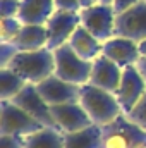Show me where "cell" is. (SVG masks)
<instances>
[{"label": "cell", "mask_w": 146, "mask_h": 148, "mask_svg": "<svg viewBox=\"0 0 146 148\" xmlns=\"http://www.w3.org/2000/svg\"><path fill=\"white\" fill-rule=\"evenodd\" d=\"M65 147L64 148H103V131L100 126L91 124L81 131L64 133Z\"/></svg>", "instance_id": "18"}, {"label": "cell", "mask_w": 146, "mask_h": 148, "mask_svg": "<svg viewBox=\"0 0 146 148\" xmlns=\"http://www.w3.org/2000/svg\"><path fill=\"white\" fill-rule=\"evenodd\" d=\"M138 69H139V73L143 74V77L146 79V57H141L139 60H138Z\"/></svg>", "instance_id": "28"}, {"label": "cell", "mask_w": 146, "mask_h": 148, "mask_svg": "<svg viewBox=\"0 0 146 148\" xmlns=\"http://www.w3.org/2000/svg\"><path fill=\"white\" fill-rule=\"evenodd\" d=\"M21 0H0V17H17Z\"/></svg>", "instance_id": "24"}, {"label": "cell", "mask_w": 146, "mask_h": 148, "mask_svg": "<svg viewBox=\"0 0 146 148\" xmlns=\"http://www.w3.org/2000/svg\"><path fill=\"white\" fill-rule=\"evenodd\" d=\"M69 45H71V48H72L81 59L91 60V62L98 55H102V52H103V41H100L96 36H93L83 26H79L74 31V35L69 40Z\"/></svg>", "instance_id": "16"}, {"label": "cell", "mask_w": 146, "mask_h": 148, "mask_svg": "<svg viewBox=\"0 0 146 148\" xmlns=\"http://www.w3.org/2000/svg\"><path fill=\"white\" fill-rule=\"evenodd\" d=\"M79 17H81V26L86 28L100 41L105 43L107 40L115 36L117 12H115L113 5L95 3L91 7H84L79 10Z\"/></svg>", "instance_id": "6"}, {"label": "cell", "mask_w": 146, "mask_h": 148, "mask_svg": "<svg viewBox=\"0 0 146 148\" xmlns=\"http://www.w3.org/2000/svg\"><path fill=\"white\" fill-rule=\"evenodd\" d=\"M138 2H141V0H113V9H115V12L117 14H120V12H124V10H127V9H131L132 5H136Z\"/></svg>", "instance_id": "27"}, {"label": "cell", "mask_w": 146, "mask_h": 148, "mask_svg": "<svg viewBox=\"0 0 146 148\" xmlns=\"http://www.w3.org/2000/svg\"><path fill=\"white\" fill-rule=\"evenodd\" d=\"M145 2H146V0H145Z\"/></svg>", "instance_id": "33"}, {"label": "cell", "mask_w": 146, "mask_h": 148, "mask_svg": "<svg viewBox=\"0 0 146 148\" xmlns=\"http://www.w3.org/2000/svg\"><path fill=\"white\" fill-rule=\"evenodd\" d=\"M55 10H67V12H79L81 3L79 0H53Z\"/></svg>", "instance_id": "26"}, {"label": "cell", "mask_w": 146, "mask_h": 148, "mask_svg": "<svg viewBox=\"0 0 146 148\" xmlns=\"http://www.w3.org/2000/svg\"><path fill=\"white\" fill-rule=\"evenodd\" d=\"M79 103L89 115L91 122L103 127L110 124L113 119H117L122 112L120 103L117 102L115 93L96 88L89 83L81 86V95H79Z\"/></svg>", "instance_id": "1"}, {"label": "cell", "mask_w": 146, "mask_h": 148, "mask_svg": "<svg viewBox=\"0 0 146 148\" xmlns=\"http://www.w3.org/2000/svg\"><path fill=\"white\" fill-rule=\"evenodd\" d=\"M103 148H143L146 147V129L120 114L110 124L102 127Z\"/></svg>", "instance_id": "3"}, {"label": "cell", "mask_w": 146, "mask_h": 148, "mask_svg": "<svg viewBox=\"0 0 146 148\" xmlns=\"http://www.w3.org/2000/svg\"><path fill=\"white\" fill-rule=\"evenodd\" d=\"M145 93H146V79L143 77V74L139 73L138 66L124 67L120 84L115 91L117 102L120 103L122 112L129 114L138 105V102L143 98Z\"/></svg>", "instance_id": "7"}, {"label": "cell", "mask_w": 146, "mask_h": 148, "mask_svg": "<svg viewBox=\"0 0 146 148\" xmlns=\"http://www.w3.org/2000/svg\"><path fill=\"white\" fill-rule=\"evenodd\" d=\"M143 148H146V147H143Z\"/></svg>", "instance_id": "32"}, {"label": "cell", "mask_w": 146, "mask_h": 148, "mask_svg": "<svg viewBox=\"0 0 146 148\" xmlns=\"http://www.w3.org/2000/svg\"><path fill=\"white\" fill-rule=\"evenodd\" d=\"M17 48L10 41H0V69H5L10 66L12 59L17 55Z\"/></svg>", "instance_id": "22"}, {"label": "cell", "mask_w": 146, "mask_h": 148, "mask_svg": "<svg viewBox=\"0 0 146 148\" xmlns=\"http://www.w3.org/2000/svg\"><path fill=\"white\" fill-rule=\"evenodd\" d=\"M53 55H55V76L57 77L77 84V86L89 83L93 62L81 59L71 48L69 43L53 50Z\"/></svg>", "instance_id": "4"}, {"label": "cell", "mask_w": 146, "mask_h": 148, "mask_svg": "<svg viewBox=\"0 0 146 148\" xmlns=\"http://www.w3.org/2000/svg\"><path fill=\"white\" fill-rule=\"evenodd\" d=\"M45 126L10 100H0V134L29 136Z\"/></svg>", "instance_id": "5"}, {"label": "cell", "mask_w": 146, "mask_h": 148, "mask_svg": "<svg viewBox=\"0 0 146 148\" xmlns=\"http://www.w3.org/2000/svg\"><path fill=\"white\" fill-rule=\"evenodd\" d=\"M55 12L53 0H21V10L19 19L23 24H38L45 26L48 19Z\"/></svg>", "instance_id": "15"}, {"label": "cell", "mask_w": 146, "mask_h": 148, "mask_svg": "<svg viewBox=\"0 0 146 148\" xmlns=\"http://www.w3.org/2000/svg\"><path fill=\"white\" fill-rule=\"evenodd\" d=\"M10 102L16 103L17 107H21L23 110H26L31 117H35L38 122H41L45 127H57L55 119L52 115V107L40 95L36 84L28 83L23 88V91L19 95H16Z\"/></svg>", "instance_id": "9"}, {"label": "cell", "mask_w": 146, "mask_h": 148, "mask_svg": "<svg viewBox=\"0 0 146 148\" xmlns=\"http://www.w3.org/2000/svg\"><path fill=\"white\" fill-rule=\"evenodd\" d=\"M36 88L50 107L79 102V95H81V86L72 84L69 81H64V79L57 77L55 74L43 79L40 84H36Z\"/></svg>", "instance_id": "11"}, {"label": "cell", "mask_w": 146, "mask_h": 148, "mask_svg": "<svg viewBox=\"0 0 146 148\" xmlns=\"http://www.w3.org/2000/svg\"><path fill=\"white\" fill-rule=\"evenodd\" d=\"M9 69L26 79V83L40 84L43 79L55 74V55L46 47L33 52H17Z\"/></svg>", "instance_id": "2"}, {"label": "cell", "mask_w": 146, "mask_h": 148, "mask_svg": "<svg viewBox=\"0 0 146 148\" xmlns=\"http://www.w3.org/2000/svg\"><path fill=\"white\" fill-rule=\"evenodd\" d=\"M115 35L131 38L134 41L146 40V2L141 0L131 9L117 14L115 19Z\"/></svg>", "instance_id": "10"}, {"label": "cell", "mask_w": 146, "mask_h": 148, "mask_svg": "<svg viewBox=\"0 0 146 148\" xmlns=\"http://www.w3.org/2000/svg\"><path fill=\"white\" fill-rule=\"evenodd\" d=\"M81 26V17L79 12H67V10H55L53 16L48 19V23L45 24L46 28V48H50L52 52L57 50L62 45H67L74 31Z\"/></svg>", "instance_id": "8"}, {"label": "cell", "mask_w": 146, "mask_h": 148, "mask_svg": "<svg viewBox=\"0 0 146 148\" xmlns=\"http://www.w3.org/2000/svg\"><path fill=\"white\" fill-rule=\"evenodd\" d=\"M0 148H24V138L12 134H0Z\"/></svg>", "instance_id": "25"}, {"label": "cell", "mask_w": 146, "mask_h": 148, "mask_svg": "<svg viewBox=\"0 0 146 148\" xmlns=\"http://www.w3.org/2000/svg\"><path fill=\"white\" fill-rule=\"evenodd\" d=\"M105 57H108L110 60H113L117 66L129 67V66H136L138 60L141 59L139 53V43L126 36H112L103 43V52Z\"/></svg>", "instance_id": "13"}, {"label": "cell", "mask_w": 146, "mask_h": 148, "mask_svg": "<svg viewBox=\"0 0 146 148\" xmlns=\"http://www.w3.org/2000/svg\"><path fill=\"white\" fill-rule=\"evenodd\" d=\"M46 41H48V35H46V28L45 26L24 24L21 28V31L17 33V36L14 38L10 43L19 52H33V50L45 48Z\"/></svg>", "instance_id": "17"}, {"label": "cell", "mask_w": 146, "mask_h": 148, "mask_svg": "<svg viewBox=\"0 0 146 148\" xmlns=\"http://www.w3.org/2000/svg\"><path fill=\"white\" fill-rule=\"evenodd\" d=\"M131 121H134L136 124H139L143 129H146V93L143 95V98L138 102V105L127 114Z\"/></svg>", "instance_id": "23"}, {"label": "cell", "mask_w": 146, "mask_h": 148, "mask_svg": "<svg viewBox=\"0 0 146 148\" xmlns=\"http://www.w3.org/2000/svg\"><path fill=\"white\" fill-rule=\"evenodd\" d=\"M65 134L57 127H43L36 133L24 136V148H64Z\"/></svg>", "instance_id": "19"}, {"label": "cell", "mask_w": 146, "mask_h": 148, "mask_svg": "<svg viewBox=\"0 0 146 148\" xmlns=\"http://www.w3.org/2000/svg\"><path fill=\"white\" fill-rule=\"evenodd\" d=\"M26 84V79H23L12 69H0V100H12L16 95L23 91Z\"/></svg>", "instance_id": "20"}, {"label": "cell", "mask_w": 146, "mask_h": 148, "mask_svg": "<svg viewBox=\"0 0 146 148\" xmlns=\"http://www.w3.org/2000/svg\"><path fill=\"white\" fill-rule=\"evenodd\" d=\"M96 3H103V5H112L113 0H96Z\"/></svg>", "instance_id": "31"}, {"label": "cell", "mask_w": 146, "mask_h": 148, "mask_svg": "<svg viewBox=\"0 0 146 148\" xmlns=\"http://www.w3.org/2000/svg\"><path fill=\"white\" fill-rule=\"evenodd\" d=\"M23 26L19 17H0V41H12Z\"/></svg>", "instance_id": "21"}, {"label": "cell", "mask_w": 146, "mask_h": 148, "mask_svg": "<svg viewBox=\"0 0 146 148\" xmlns=\"http://www.w3.org/2000/svg\"><path fill=\"white\" fill-rule=\"evenodd\" d=\"M122 71L124 69L120 66H117L113 60H110L108 57H105L102 53L93 60L89 84L115 93L120 84V79H122Z\"/></svg>", "instance_id": "14"}, {"label": "cell", "mask_w": 146, "mask_h": 148, "mask_svg": "<svg viewBox=\"0 0 146 148\" xmlns=\"http://www.w3.org/2000/svg\"><path fill=\"white\" fill-rule=\"evenodd\" d=\"M79 3H81V9H84V7H91V5H95L96 0H79Z\"/></svg>", "instance_id": "29"}, {"label": "cell", "mask_w": 146, "mask_h": 148, "mask_svg": "<svg viewBox=\"0 0 146 148\" xmlns=\"http://www.w3.org/2000/svg\"><path fill=\"white\" fill-rule=\"evenodd\" d=\"M52 115L55 119L57 129H60L62 133L81 131V129L89 127L93 124L91 119H89V115L86 114V110L83 109V105L79 102L53 105L52 107Z\"/></svg>", "instance_id": "12"}, {"label": "cell", "mask_w": 146, "mask_h": 148, "mask_svg": "<svg viewBox=\"0 0 146 148\" xmlns=\"http://www.w3.org/2000/svg\"><path fill=\"white\" fill-rule=\"evenodd\" d=\"M139 53H141V57H146V40L139 41Z\"/></svg>", "instance_id": "30"}]
</instances>
